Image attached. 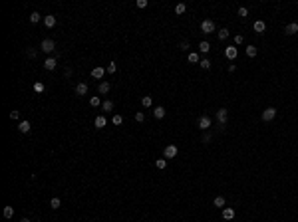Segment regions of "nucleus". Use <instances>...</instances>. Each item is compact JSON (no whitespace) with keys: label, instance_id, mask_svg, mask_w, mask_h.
Segmentation results:
<instances>
[{"label":"nucleus","instance_id":"nucleus-1","mask_svg":"<svg viewBox=\"0 0 298 222\" xmlns=\"http://www.w3.org/2000/svg\"><path fill=\"white\" fill-rule=\"evenodd\" d=\"M197 125H199L201 131H207V129L211 127V117H209V115H201L199 121H197Z\"/></svg>","mask_w":298,"mask_h":222},{"label":"nucleus","instance_id":"nucleus-2","mask_svg":"<svg viewBox=\"0 0 298 222\" xmlns=\"http://www.w3.org/2000/svg\"><path fill=\"white\" fill-rule=\"evenodd\" d=\"M201 30H203L205 34H213V32H215V22H213V20H203V22H201Z\"/></svg>","mask_w":298,"mask_h":222},{"label":"nucleus","instance_id":"nucleus-3","mask_svg":"<svg viewBox=\"0 0 298 222\" xmlns=\"http://www.w3.org/2000/svg\"><path fill=\"white\" fill-rule=\"evenodd\" d=\"M40 48H42V52H46V54H50V52H54V48H56V44H54V40H42V44H40Z\"/></svg>","mask_w":298,"mask_h":222},{"label":"nucleus","instance_id":"nucleus-4","mask_svg":"<svg viewBox=\"0 0 298 222\" xmlns=\"http://www.w3.org/2000/svg\"><path fill=\"white\" fill-rule=\"evenodd\" d=\"M177 153H179V149L175 147V145H167V147H165V151H163L165 159H173V157H177Z\"/></svg>","mask_w":298,"mask_h":222},{"label":"nucleus","instance_id":"nucleus-5","mask_svg":"<svg viewBox=\"0 0 298 222\" xmlns=\"http://www.w3.org/2000/svg\"><path fill=\"white\" fill-rule=\"evenodd\" d=\"M276 117V109L274 107H266V109L262 111V121H272Z\"/></svg>","mask_w":298,"mask_h":222},{"label":"nucleus","instance_id":"nucleus-6","mask_svg":"<svg viewBox=\"0 0 298 222\" xmlns=\"http://www.w3.org/2000/svg\"><path fill=\"white\" fill-rule=\"evenodd\" d=\"M225 56L229 58V60H237V56H238V50L234 48V46H226V48H225Z\"/></svg>","mask_w":298,"mask_h":222},{"label":"nucleus","instance_id":"nucleus-7","mask_svg":"<svg viewBox=\"0 0 298 222\" xmlns=\"http://www.w3.org/2000/svg\"><path fill=\"white\" fill-rule=\"evenodd\" d=\"M217 121H219V125H225L226 121H229V111H226V109H219V111H217Z\"/></svg>","mask_w":298,"mask_h":222},{"label":"nucleus","instance_id":"nucleus-8","mask_svg":"<svg viewBox=\"0 0 298 222\" xmlns=\"http://www.w3.org/2000/svg\"><path fill=\"white\" fill-rule=\"evenodd\" d=\"M103 73H106V68H102V66H95V68L91 70V77L94 79H102Z\"/></svg>","mask_w":298,"mask_h":222},{"label":"nucleus","instance_id":"nucleus-9","mask_svg":"<svg viewBox=\"0 0 298 222\" xmlns=\"http://www.w3.org/2000/svg\"><path fill=\"white\" fill-rule=\"evenodd\" d=\"M106 125H107V119L103 115H98V117H95V121H94V127L95 129H103Z\"/></svg>","mask_w":298,"mask_h":222},{"label":"nucleus","instance_id":"nucleus-10","mask_svg":"<svg viewBox=\"0 0 298 222\" xmlns=\"http://www.w3.org/2000/svg\"><path fill=\"white\" fill-rule=\"evenodd\" d=\"M253 30L257 32V34H262V32L266 30V24H264V20H257V22H254V26H253Z\"/></svg>","mask_w":298,"mask_h":222},{"label":"nucleus","instance_id":"nucleus-11","mask_svg":"<svg viewBox=\"0 0 298 222\" xmlns=\"http://www.w3.org/2000/svg\"><path fill=\"white\" fill-rule=\"evenodd\" d=\"M75 95H87V83L82 81L75 85Z\"/></svg>","mask_w":298,"mask_h":222},{"label":"nucleus","instance_id":"nucleus-12","mask_svg":"<svg viewBox=\"0 0 298 222\" xmlns=\"http://www.w3.org/2000/svg\"><path fill=\"white\" fill-rule=\"evenodd\" d=\"M56 58H48V60H44V68L48 70V72H52V70H56Z\"/></svg>","mask_w":298,"mask_h":222},{"label":"nucleus","instance_id":"nucleus-13","mask_svg":"<svg viewBox=\"0 0 298 222\" xmlns=\"http://www.w3.org/2000/svg\"><path fill=\"white\" fill-rule=\"evenodd\" d=\"M44 26L46 28H54V26H56V16H52V14L44 16Z\"/></svg>","mask_w":298,"mask_h":222},{"label":"nucleus","instance_id":"nucleus-14","mask_svg":"<svg viewBox=\"0 0 298 222\" xmlns=\"http://www.w3.org/2000/svg\"><path fill=\"white\" fill-rule=\"evenodd\" d=\"M284 32H286L288 36H292V34H296L298 32V22H292V24H288L286 28H284Z\"/></svg>","mask_w":298,"mask_h":222},{"label":"nucleus","instance_id":"nucleus-15","mask_svg":"<svg viewBox=\"0 0 298 222\" xmlns=\"http://www.w3.org/2000/svg\"><path fill=\"white\" fill-rule=\"evenodd\" d=\"M223 218L225 220H233L234 218V208H223Z\"/></svg>","mask_w":298,"mask_h":222},{"label":"nucleus","instance_id":"nucleus-16","mask_svg":"<svg viewBox=\"0 0 298 222\" xmlns=\"http://www.w3.org/2000/svg\"><path fill=\"white\" fill-rule=\"evenodd\" d=\"M153 115L157 117V119H163V117H165V107H161V105H157L153 109Z\"/></svg>","mask_w":298,"mask_h":222},{"label":"nucleus","instance_id":"nucleus-17","mask_svg":"<svg viewBox=\"0 0 298 222\" xmlns=\"http://www.w3.org/2000/svg\"><path fill=\"white\" fill-rule=\"evenodd\" d=\"M110 89H111L110 81H102V83H99V87H98V91H99V93H107Z\"/></svg>","mask_w":298,"mask_h":222},{"label":"nucleus","instance_id":"nucleus-18","mask_svg":"<svg viewBox=\"0 0 298 222\" xmlns=\"http://www.w3.org/2000/svg\"><path fill=\"white\" fill-rule=\"evenodd\" d=\"M18 129H20V133H30V123L28 121H20V125H18Z\"/></svg>","mask_w":298,"mask_h":222},{"label":"nucleus","instance_id":"nucleus-19","mask_svg":"<svg viewBox=\"0 0 298 222\" xmlns=\"http://www.w3.org/2000/svg\"><path fill=\"white\" fill-rule=\"evenodd\" d=\"M50 206H52V208H54V210H58V208H60V206H62V200H60V198H58V196H54V198H52V200H50Z\"/></svg>","mask_w":298,"mask_h":222},{"label":"nucleus","instance_id":"nucleus-20","mask_svg":"<svg viewBox=\"0 0 298 222\" xmlns=\"http://www.w3.org/2000/svg\"><path fill=\"white\" fill-rule=\"evenodd\" d=\"M187 58H189V62H191V64H199V62H201V58H199V54H197V52H191Z\"/></svg>","mask_w":298,"mask_h":222},{"label":"nucleus","instance_id":"nucleus-21","mask_svg":"<svg viewBox=\"0 0 298 222\" xmlns=\"http://www.w3.org/2000/svg\"><path fill=\"white\" fill-rule=\"evenodd\" d=\"M209 50H211V44H209V42H201L199 44V52L201 54H207Z\"/></svg>","mask_w":298,"mask_h":222},{"label":"nucleus","instance_id":"nucleus-22","mask_svg":"<svg viewBox=\"0 0 298 222\" xmlns=\"http://www.w3.org/2000/svg\"><path fill=\"white\" fill-rule=\"evenodd\" d=\"M2 214H4V218H12V216H14V208H12V206H4Z\"/></svg>","mask_w":298,"mask_h":222},{"label":"nucleus","instance_id":"nucleus-23","mask_svg":"<svg viewBox=\"0 0 298 222\" xmlns=\"http://www.w3.org/2000/svg\"><path fill=\"white\" fill-rule=\"evenodd\" d=\"M245 54H246L249 58H254V56H257V48H254V46H246Z\"/></svg>","mask_w":298,"mask_h":222},{"label":"nucleus","instance_id":"nucleus-24","mask_svg":"<svg viewBox=\"0 0 298 222\" xmlns=\"http://www.w3.org/2000/svg\"><path fill=\"white\" fill-rule=\"evenodd\" d=\"M141 105H143V107H151V105H153V99H151L149 95H145V97H141Z\"/></svg>","mask_w":298,"mask_h":222},{"label":"nucleus","instance_id":"nucleus-25","mask_svg":"<svg viewBox=\"0 0 298 222\" xmlns=\"http://www.w3.org/2000/svg\"><path fill=\"white\" fill-rule=\"evenodd\" d=\"M185 10H187V4H177V6H175V14H185Z\"/></svg>","mask_w":298,"mask_h":222},{"label":"nucleus","instance_id":"nucleus-26","mask_svg":"<svg viewBox=\"0 0 298 222\" xmlns=\"http://www.w3.org/2000/svg\"><path fill=\"white\" fill-rule=\"evenodd\" d=\"M90 105H91V107H99V105H102V99H99L98 95H94V97L90 99Z\"/></svg>","mask_w":298,"mask_h":222},{"label":"nucleus","instance_id":"nucleus-27","mask_svg":"<svg viewBox=\"0 0 298 222\" xmlns=\"http://www.w3.org/2000/svg\"><path fill=\"white\" fill-rule=\"evenodd\" d=\"M155 167H157L159 171H163L167 167V161H165V159H157V161H155Z\"/></svg>","mask_w":298,"mask_h":222},{"label":"nucleus","instance_id":"nucleus-28","mask_svg":"<svg viewBox=\"0 0 298 222\" xmlns=\"http://www.w3.org/2000/svg\"><path fill=\"white\" fill-rule=\"evenodd\" d=\"M102 109H103V111H111V109H113V103L110 101V99H106V101L102 103Z\"/></svg>","mask_w":298,"mask_h":222},{"label":"nucleus","instance_id":"nucleus-29","mask_svg":"<svg viewBox=\"0 0 298 222\" xmlns=\"http://www.w3.org/2000/svg\"><path fill=\"white\" fill-rule=\"evenodd\" d=\"M199 66H201L203 70H209V68H211V60H207V58H203V60L199 62Z\"/></svg>","mask_w":298,"mask_h":222},{"label":"nucleus","instance_id":"nucleus-30","mask_svg":"<svg viewBox=\"0 0 298 222\" xmlns=\"http://www.w3.org/2000/svg\"><path fill=\"white\" fill-rule=\"evenodd\" d=\"M213 204H215V206H219V208H223L225 206V198H223V196H217V198L213 200Z\"/></svg>","mask_w":298,"mask_h":222},{"label":"nucleus","instance_id":"nucleus-31","mask_svg":"<svg viewBox=\"0 0 298 222\" xmlns=\"http://www.w3.org/2000/svg\"><path fill=\"white\" fill-rule=\"evenodd\" d=\"M40 18H42V14H40V12H32V14H30V22H40Z\"/></svg>","mask_w":298,"mask_h":222},{"label":"nucleus","instance_id":"nucleus-32","mask_svg":"<svg viewBox=\"0 0 298 222\" xmlns=\"http://www.w3.org/2000/svg\"><path fill=\"white\" fill-rule=\"evenodd\" d=\"M226 38H229V30H226V28H221L219 30V40H226Z\"/></svg>","mask_w":298,"mask_h":222},{"label":"nucleus","instance_id":"nucleus-33","mask_svg":"<svg viewBox=\"0 0 298 222\" xmlns=\"http://www.w3.org/2000/svg\"><path fill=\"white\" fill-rule=\"evenodd\" d=\"M111 123H113V125H121V123H123V117H121V115H113Z\"/></svg>","mask_w":298,"mask_h":222},{"label":"nucleus","instance_id":"nucleus-34","mask_svg":"<svg viewBox=\"0 0 298 222\" xmlns=\"http://www.w3.org/2000/svg\"><path fill=\"white\" fill-rule=\"evenodd\" d=\"M34 91L42 93V91H44V83H42V81H36V83H34Z\"/></svg>","mask_w":298,"mask_h":222},{"label":"nucleus","instance_id":"nucleus-35","mask_svg":"<svg viewBox=\"0 0 298 222\" xmlns=\"http://www.w3.org/2000/svg\"><path fill=\"white\" fill-rule=\"evenodd\" d=\"M143 119H145V115H143L141 111H137V113H135V121H137V123H143Z\"/></svg>","mask_w":298,"mask_h":222},{"label":"nucleus","instance_id":"nucleus-36","mask_svg":"<svg viewBox=\"0 0 298 222\" xmlns=\"http://www.w3.org/2000/svg\"><path fill=\"white\" fill-rule=\"evenodd\" d=\"M115 64H113V62H110V64H107V73H115Z\"/></svg>","mask_w":298,"mask_h":222},{"label":"nucleus","instance_id":"nucleus-37","mask_svg":"<svg viewBox=\"0 0 298 222\" xmlns=\"http://www.w3.org/2000/svg\"><path fill=\"white\" fill-rule=\"evenodd\" d=\"M238 16H241V18H246V16H249V10H246V8H238Z\"/></svg>","mask_w":298,"mask_h":222},{"label":"nucleus","instance_id":"nucleus-38","mask_svg":"<svg viewBox=\"0 0 298 222\" xmlns=\"http://www.w3.org/2000/svg\"><path fill=\"white\" fill-rule=\"evenodd\" d=\"M135 6H137V8H145V6H147V0H137Z\"/></svg>","mask_w":298,"mask_h":222},{"label":"nucleus","instance_id":"nucleus-39","mask_svg":"<svg viewBox=\"0 0 298 222\" xmlns=\"http://www.w3.org/2000/svg\"><path fill=\"white\" fill-rule=\"evenodd\" d=\"M242 42H245V38H242L241 34H237V36H234V44H237V46H238V44H242Z\"/></svg>","mask_w":298,"mask_h":222},{"label":"nucleus","instance_id":"nucleus-40","mask_svg":"<svg viewBox=\"0 0 298 222\" xmlns=\"http://www.w3.org/2000/svg\"><path fill=\"white\" fill-rule=\"evenodd\" d=\"M179 48H181L183 52H187V50H189V42H181V44H179Z\"/></svg>","mask_w":298,"mask_h":222},{"label":"nucleus","instance_id":"nucleus-41","mask_svg":"<svg viewBox=\"0 0 298 222\" xmlns=\"http://www.w3.org/2000/svg\"><path fill=\"white\" fill-rule=\"evenodd\" d=\"M18 117H20L18 111H10V119H18Z\"/></svg>","mask_w":298,"mask_h":222},{"label":"nucleus","instance_id":"nucleus-42","mask_svg":"<svg viewBox=\"0 0 298 222\" xmlns=\"http://www.w3.org/2000/svg\"><path fill=\"white\" fill-rule=\"evenodd\" d=\"M209 141H211V135H209V133H205V135H203V143H209Z\"/></svg>","mask_w":298,"mask_h":222},{"label":"nucleus","instance_id":"nucleus-43","mask_svg":"<svg viewBox=\"0 0 298 222\" xmlns=\"http://www.w3.org/2000/svg\"><path fill=\"white\" fill-rule=\"evenodd\" d=\"M20 222H30V218H22V220H20Z\"/></svg>","mask_w":298,"mask_h":222}]
</instances>
